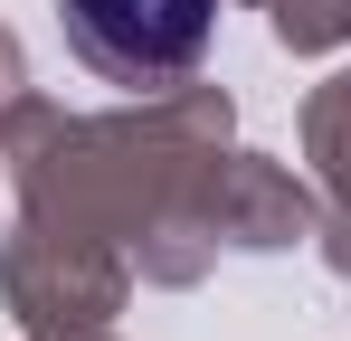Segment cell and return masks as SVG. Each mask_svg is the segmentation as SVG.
I'll return each instance as SVG.
<instances>
[{
    "instance_id": "cell-1",
    "label": "cell",
    "mask_w": 351,
    "mask_h": 341,
    "mask_svg": "<svg viewBox=\"0 0 351 341\" xmlns=\"http://www.w3.org/2000/svg\"><path fill=\"white\" fill-rule=\"evenodd\" d=\"M219 29V0H66V38L86 66H105L123 86H162L190 76L209 57Z\"/></svg>"
}]
</instances>
